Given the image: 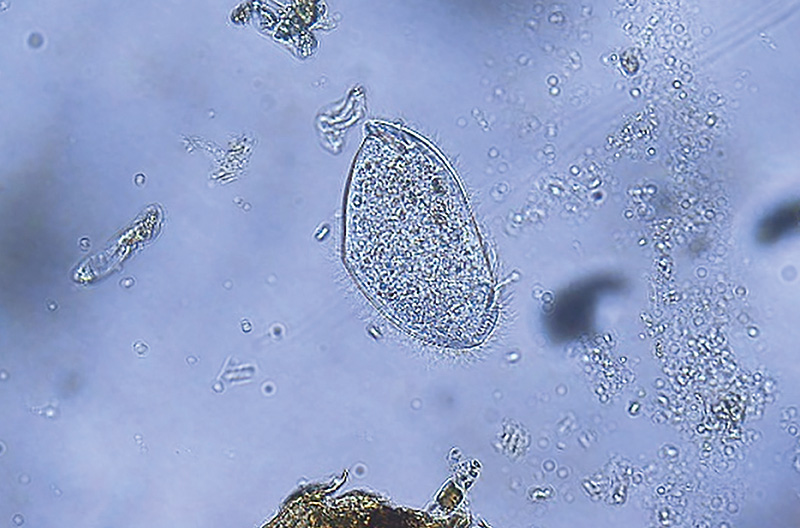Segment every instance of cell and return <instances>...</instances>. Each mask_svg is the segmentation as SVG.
I'll use <instances>...</instances> for the list:
<instances>
[{
  "label": "cell",
  "mask_w": 800,
  "mask_h": 528,
  "mask_svg": "<svg viewBox=\"0 0 800 528\" xmlns=\"http://www.w3.org/2000/svg\"><path fill=\"white\" fill-rule=\"evenodd\" d=\"M345 254L369 297L402 328L452 348L482 342L494 280L454 175L414 135L372 131L356 162Z\"/></svg>",
  "instance_id": "obj_1"
}]
</instances>
